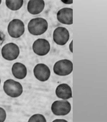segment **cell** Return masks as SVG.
Returning a JSON list of instances; mask_svg holds the SVG:
<instances>
[{
	"mask_svg": "<svg viewBox=\"0 0 107 122\" xmlns=\"http://www.w3.org/2000/svg\"><path fill=\"white\" fill-rule=\"evenodd\" d=\"M73 70V64L71 61L67 59L60 60L54 64L53 71L58 76H65L70 75Z\"/></svg>",
	"mask_w": 107,
	"mask_h": 122,
	"instance_id": "3957f363",
	"label": "cell"
},
{
	"mask_svg": "<svg viewBox=\"0 0 107 122\" xmlns=\"http://www.w3.org/2000/svg\"><path fill=\"white\" fill-rule=\"evenodd\" d=\"M12 72L13 76L17 79H22L27 76V67L22 63H14L12 67Z\"/></svg>",
	"mask_w": 107,
	"mask_h": 122,
	"instance_id": "4fadbf2b",
	"label": "cell"
},
{
	"mask_svg": "<svg viewBox=\"0 0 107 122\" xmlns=\"http://www.w3.org/2000/svg\"><path fill=\"white\" fill-rule=\"evenodd\" d=\"M48 28V23L46 19L41 17L32 19L28 23V29L31 34L39 36L44 34Z\"/></svg>",
	"mask_w": 107,
	"mask_h": 122,
	"instance_id": "6da1fadb",
	"label": "cell"
},
{
	"mask_svg": "<svg viewBox=\"0 0 107 122\" xmlns=\"http://www.w3.org/2000/svg\"><path fill=\"white\" fill-rule=\"evenodd\" d=\"M8 32L11 37L18 38L21 36L25 31V25L19 19H14L10 22L7 27Z\"/></svg>",
	"mask_w": 107,
	"mask_h": 122,
	"instance_id": "277c9868",
	"label": "cell"
},
{
	"mask_svg": "<svg viewBox=\"0 0 107 122\" xmlns=\"http://www.w3.org/2000/svg\"><path fill=\"white\" fill-rule=\"evenodd\" d=\"M6 6L11 10L16 11L20 9L23 6V0H6Z\"/></svg>",
	"mask_w": 107,
	"mask_h": 122,
	"instance_id": "5bb4252c",
	"label": "cell"
},
{
	"mask_svg": "<svg viewBox=\"0 0 107 122\" xmlns=\"http://www.w3.org/2000/svg\"><path fill=\"white\" fill-rule=\"evenodd\" d=\"M58 20L61 23L71 25L73 24V10L70 8H64L58 12Z\"/></svg>",
	"mask_w": 107,
	"mask_h": 122,
	"instance_id": "30bf717a",
	"label": "cell"
},
{
	"mask_svg": "<svg viewBox=\"0 0 107 122\" xmlns=\"http://www.w3.org/2000/svg\"><path fill=\"white\" fill-rule=\"evenodd\" d=\"M1 82V80L0 78V85Z\"/></svg>",
	"mask_w": 107,
	"mask_h": 122,
	"instance_id": "44dd1931",
	"label": "cell"
},
{
	"mask_svg": "<svg viewBox=\"0 0 107 122\" xmlns=\"http://www.w3.org/2000/svg\"><path fill=\"white\" fill-rule=\"evenodd\" d=\"M73 40H72L71 42H70V44L69 45V49L70 51L72 53H73Z\"/></svg>",
	"mask_w": 107,
	"mask_h": 122,
	"instance_id": "ac0fdd59",
	"label": "cell"
},
{
	"mask_svg": "<svg viewBox=\"0 0 107 122\" xmlns=\"http://www.w3.org/2000/svg\"><path fill=\"white\" fill-rule=\"evenodd\" d=\"M71 109L70 103L67 101H55L52 103L51 110L57 116H65L70 112Z\"/></svg>",
	"mask_w": 107,
	"mask_h": 122,
	"instance_id": "8992f818",
	"label": "cell"
},
{
	"mask_svg": "<svg viewBox=\"0 0 107 122\" xmlns=\"http://www.w3.org/2000/svg\"><path fill=\"white\" fill-rule=\"evenodd\" d=\"M45 4L43 0H29L27 4L28 11L33 15L41 13L44 8Z\"/></svg>",
	"mask_w": 107,
	"mask_h": 122,
	"instance_id": "7c38bea8",
	"label": "cell"
},
{
	"mask_svg": "<svg viewBox=\"0 0 107 122\" xmlns=\"http://www.w3.org/2000/svg\"><path fill=\"white\" fill-rule=\"evenodd\" d=\"M1 54L4 59L12 61L17 59L20 54V50L18 46L13 42L5 45L2 48Z\"/></svg>",
	"mask_w": 107,
	"mask_h": 122,
	"instance_id": "5b68a950",
	"label": "cell"
},
{
	"mask_svg": "<svg viewBox=\"0 0 107 122\" xmlns=\"http://www.w3.org/2000/svg\"><path fill=\"white\" fill-rule=\"evenodd\" d=\"M2 1L1 0H0V4H1V3Z\"/></svg>",
	"mask_w": 107,
	"mask_h": 122,
	"instance_id": "ffe728a7",
	"label": "cell"
},
{
	"mask_svg": "<svg viewBox=\"0 0 107 122\" xmlns=\"http://www.w3.org/2000/svg\"><path fill=\"white\" fill-rule=\"evenodd\" d=\"M28 122H47L45 117L42 114H36L31 117Z\"/></svg>",
	"mask_w": 107,
	"mask_h": 122,
	"instance_id": "9a60e30c",
	"label": "cell"
},
{
	"mask_svg": "<svg viewBox=\"0 0 107 122\" xmlns=\"http://www.w3.org/2000/svg\"><path fill=\"white\" fill-rule=\"evenodd\" d=\"M50 45L47 40L44 39H38L34 42L32 46L33 51L39 56L47 55L50 50Z\"/></svg>",
	"mask_w": 107,
	"mask_h": 122,
	"instance_id": "52a82bcc",
	"label": "cell"
},
{
	"mask_svg": "<svg viewBox=\"0 0 107 122\" xmlns=\"http://www.w3.org/2000/svg\"><path fill=\"white\" fill-rule=\"evenodd\" d=\"M3 89L5 93L9 96L17 98L22 93L23 88L20 83L12 79H8L4 83Z\"/></svg>",
	"mask_w": 107,
	"mask_h": 122,
	"instance_id": "7a4b0ae2",
	"label": "cell"
},
{
	"mask_svg": "<svg viewBox=\"0 0 107 122\" xmlns=\"http://www.w3.org/2000/svg\"><path fill=\"white\" fill-rule=\"evenodd\" d=\"M6 114L4 109L0 107V122L5 121L6 119Z\"/></svg>",
	"mask_w": 107,
	"mask_h": 122,
	"instance_id": "2e32d148",
	"label": "cell"
},
{
	"mask_svg": "<svg viewBox=\"0 0 107 122\" xmlns=\"http://www.w3.org/2000/svg\"><path fill=\"white\" fill-rule=\"evenodd\" d=\"M54 41L56 44L60 46L65 45L69 41L70 33L66 28L62 27H58L54 31Z\"/></svg>",
	"mask_w": 107,
	"mask_h": 122,
	"instance_id": "ba28073f",
	"label": "cell"
},
{
	"mask_svg": "<svg viewBox=\"0 0 107 122\" xmlns=\"http://www.w3.org/2000/svg\"><path fill=\"white\" fill-rule=\"evenodd\" d=\"M67 122V121L65 120L64 119H55V120L53 121V122Z\"/></svg>",
	"mask_w": 107,
	"mask_h": 122,
	"instance_id": "d6986e66",
	"label": "cell"
},
{
	"mask_svg": "<svg viewBox=\"0 0 107 122\" xmlns=\"http://www.w3.org/2000/svg\"><path fill=\"white\" fill-rule=\"evenodd\" d=\"M61 1L63 2L64 4H72L73 3V1L70 0H62Z\"/></svg>",
	"mask_w": 107,
	"mask_h": 122,
	"instance_id": "e0dca14e",
	"label": "cell"
},
{
	"mask_svg": "<svg viewBox=\"0 0 107 122\" xmlns=\"http://www.w3.org/2000/svg\"><path fill=\"white\" fill-rule=\"evenodd\" d=\"M55 93L57 97L63 100H68L72 97L71 88L66 84L59 85L56 89Z\"/></svg>",
	"mask_w": 107,
	"mask_h": 122,
	"instance_id": "8fae6325",
	"label": "cell"
},
{
	"mask_svg": "<svg viewBox=\"0 0 107 122\" xmlns=\"http://www.w3.org/2000/svg\"><path fill=\"white\" fill-rule=\"evenodd\" d=\"M33 73L35 78L42 82L47 81L51 76V71L49 67L42 63L36 65L34 68Z\"/></svg>",
	"mask_w": 107,
	"mask_h": 122,
	"instance_id": "9c48e42d",
	"label": "cell"
}]
</instances>
